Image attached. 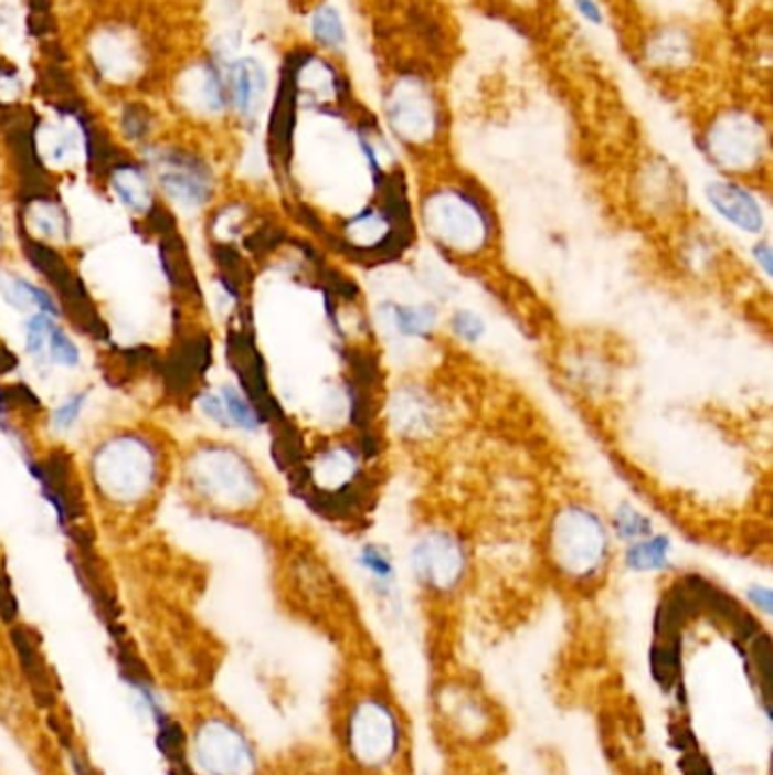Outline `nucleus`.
Masks as SVG:
<instances>
[{"label": "nucleus", "mask_w": 773, "mask_h": 775, "mask_svg": "<svg viewBox=\"0 0 773 775\" xmlns=\"http://www.w3.org/2000/svg\"><path fill=\"white\" fill-rule=\"evenodd\" d=\"M87 397H89V393H75L55 411V426L60 431H66L77 422V417L84 411V404H87Z\"/></svg>", "instance_id": "29"}, {"label": "nucleus", "mask_w": 773, "mask_h": 775, "mask_svg": "<svg viewBox=\"0 0 773 775\" xmlns=\"http://www.w3.org/2000/svg\"><path fill=\"white\" fill-rule=\"evenodd\" d=\"M452 329H454L456 336H460L465 340H477L486 331V325H484V320L477 314L458 311L452 318Z\"/></svg>", "instance_id": "30"}, {"label": "nucleus", "mask_w": 773, "mask_h": 775, "mask_svg": "<svg viewBox=\"0 0 773 775\" xmlns=\"http://www.w3.org/2000/svg\"><path fill=\"white\" fill-rule=\"evenodd\" d=\"M8 646L19 680L23 682L34 708L41 714H51L64 708L62 684L44 651V644H41V635L32 626L17 622L8 626Z\"/></svg>", "instance_id": "7"}, {"label": "nucleus", "mask_w": 773, "mask_h": 775, "mask_svg": "<svg viewBox=\"0 0 773 775\" xmlns=\"http://www.w3.org/2000/svg\"><path fill=\"white\" fill-rule=\"evenodd\" d=\"M184 721L189 762L200 775H264L260 744L223 703L200 697L189 705Z\"/></svg>", "instance_id": "2"}, {"label": "nucleus", "mask_w": 773, "mask_h": 775, "mask_svg": "<svg viewBox=\"0 0 773 775\" xmlns=\"http://www.w3.org/2000/svg\"><path fill=\"white\" fill-rule=\"evenodd\" d=\"M424 221L438 245L460 254L481 250L490 236L486 206L460 189H443L428 195Z\"/></svg>", "instance_id": "6"}, {"label": "nucleus", "mask_w": 773, "mask_h": 775, "mask_svg": "<svg viewBox=\"0 0 773 775\" xmlns=\"http://www.w3.org/2000/svg\"><path fill=\"white\" fill-rule=\"evenodd\" d=\"M184 484L200 503L227 514L252 510L264 497L252 463L223 443H202L187 456Z\"/></svg>", "instance_id": "3"}, {"label": "nucleus", "mask_w": 773, "mask_h": 775, "mask_svg": "<svg viewBox=\"0 0 773 775\" xmlns=\"http://www.w3.org/2000/svg\"><path fill=\"white\" fill-rule=\"evenodd\" d=\"M751 598L758 603V608L764 613V615H769L771 613V592L766 590V587H753L751 590Z\"/></svg>", "instance_id": "33"}, {"label": "nucleus", "mask_w": 773, "mask_h": 775, "mask_svg": "<svg viewBox=\"0 0 773 775\" xmlns=\"http://www.w3.org/2000/svg\"><path fill=\"white\" fill-rule=\"evenodd\" d=\"M161 241V258H163V270L170 282V286L184 293V297H198V282L195 273L191 266V258L187 254V247L178 234V230L166 232L159 236Z\"/></svg>", "instance_id": "16"}, {"label": "nucleus", "mask_w": 773, "mask_h": 775, "mask_svg": "<svg viewBox=\"0 0 773 775\" xmlns=\"http://www.w3.org/2000/svg\"><path fill=\"white\" fill-rule=\"evenodd\" d=\"M391 322L393 327L409 338L426 336L436 322V314L432 307H417V305H391Z\"/></svg>", "instance_id": "19"}, {"label": "nucleus", "mask_w": 773, "mask_h": 775, "mask_svg": "<svg viewBox=\"0 0 773 775\" xmlns=\"http://www.w3.org/2000/svg\"><path fill=\"white\" fill-rule=\"evenodd\" d=\"M391 118L395 123V127L400 129V132L404 137H417L420 132H424V129L428 127V123H432V116H428L426 112V105L415 98V96H404V98H398L393 109H391Z\"/></svg>", "instance_id": "20"}, {"label": "nucleus", "mask_w": 773, "mask_h": 775, "mask_svg": "<svg viewBox=\"0 0 773 775\" xmlns=\"http://www.w3.org/2000/svg\"><path fill=\"white\" fill-rule=\"evenodd\" d=\"M21 232L36 238V241H44V243L53 245L57 241L68 238L71 225H68L64 209L55 200H51L46 195H39L25 209Z\"/></svg>", "instance_id": "14"}, {"label": "nucleus", "mask_w": 773, "mask_h": 775, "mask_svg": "<svg viewBox=\"0 0 773 775\" xmlns=\"http://www.w3.org/2000/svg\"><path fill=\"white\" fill-rule=\"evenodd\" d=\"M227 359L230 365L234 368L241 385L243 395L252 402L256 413L268 420H275L279 415V406L275 397L271 395L268 388V376H266V365L264 359L256 350V342L250 331L245 329H232L227 336Z\"/></svg>", "instance_id": "10"}, {"label": "nucleus", "mask_w": 773, "mask_h": 775, "mask_svg": "<svg viewBox=\"0 0 773 775\" xmlns=\"http://www.w3.org/2000/svg\"><path fill=\"white\" fill-rule=\"evenodd\" d=\"M92 471L103 497L114 503L137 506L159 484L161 460L146 438L116 436L96 449Z\"/></svg>", "instance_id": "4"}, {"label": "nucleus", "mask_w": 773, "mask_h": 775, "mask_svg": "<svg viewBox=\"0 0 773 775\" xmlns=\"http://www.w3.org/2000/svg\"><path fill=\"white\" fill-rule=\"evenodd\" d=\"M268 89V77L264 66L256 60H241L232 71V96L241 116H254L260 112Z\"/></svg>", "instance_id": "15"}, {"label": "nucleus", "mask_w": 773, "mask_h": 775, "mask_svg": "<svg viewBox=\"0 0 773 775\" xmlns=\"http://www.w3.org/2000/svg\"><path fill=\"white\" fill-rule=\"evenodd\" d=\"M55 327V316L36 311L28 325H25V348L28 354L36 361V363H46L49 361V338L51 331Z\"/></svg>", "instance_id": "21"}, {"label": "nucleus", "mask_w": 773, "mask_h": 775, "mask_svg": "<svg viewBox=\"0 0 773 775\" xmlns=\"http://www.w3.org/2000/svg\"><path fill=\"white\" fill-rule=\"evenodd\" d=\"M152 732V744L163 762L166 771L187 766L189 762V732H187V721L182 714H178L173 708H168L159 716H155L150 723Z\"/></svg>", "instance_id": "13"}, {"label": "nucleus", "mask_w": 773, "mask_h": 775, "mask_svg": "<svg viewBox=\"0 0 773 775\" xmlns=\"http://www.w3.org/2000/svg\"><path fill=\"white\" fill-rule=\"evenodd\" d=\"M708 200L726 221L744 232H760L764 215L758 200L742 187L730 182H714L708 187Z\"/></svg>", "instance_id": "12"}, {"label": "nucleus", "mask_w": 773, "mask_h": 775, "mask_svg": "<svg viewBox=\"0 0 773 775\" xmlns=\"http://www.w3.org/2000/svg\"><path fill=\"white\" fill-rule=\"evenodd\" d=\"M615 529L622 538H628V540H642V538H649L652 533V522L644 517L642 512L624 506L617 517H615Z\"/></svg>", "instance_id": "27"}, {"label": "nucleus", "mask_w": 773, "mask_h": 775, "mask_svg": "<svg viewBox=\"0 0 773 775\" xmlns=\"http://www.w3.org/2000/svg\"><path fill=\"white\" fill-rule=\"evenodd\" d=\"M221 400H223V406L227 411V417H230V424L243 428V431H256L262 424V415L256 413V408L252 406V402L234 391L232 385H225L223 391H221Z\"/></svg>", "instance_id": "22"}, {"label": "nucleus", "mask_w": 773, "mask_h": 775, "mask_svg": "<svg viewBox=\"0 0 773 775\" xmlns=\"http://www.w3.org/2000/svg\"><path fill=\"white\" fill-rule=\"evenodd\" d=\"M109 180H112L114 193L127 209H133L135 213H148L155 206L148 176L139 166H133V163L116 166L112 170Z\"/></svg>", "instance_id": "17"}, {"label": "nucleus", "mask_w": 773, "mask_h": 775, "mask_svg": "<svg viewBox=\"0 0 773 775\" xmlns=\"http://www.w3.org/2000/svg\"><path fill=\"white\" fill-rule=\"evenodd\" d=\"M161 189L184 206H200L211 193V172L207 166L184 152H163L157 161Z\"/></svg>", "instance_id": "11"}, {"label": "nucleus", "mask_w": 773, "mask_h": 775, "mask_svg": "<svg viewBox=\"0 0 773 775\" xmlns=\"http://www.w3.org/2000/svg\"><path fill=\"white\" fill-rule=\"evenodd\" d=\"M338 740L346 760L361 775L395 771L406 753V723L395 701L368 689L354 697L338 723Z\"/></svg>", "instance_id": "1"}, {"label": "nucleus", "mask_w": 773, "mask_h": 775, "mask_svg": "<svg viewBox=\"0 0 773 775\" xmlns=\"http://www.w3.org/2000/svg\"><path fill=\"white\" fill-rule=\"evenodd\" d=\"M436 710L449 735L463 744L484 742L497 735V716L484 692L467 682L454 680L441 687Z\"/></svg>", "instance_id": "8"}, {"label": "nucleus", "mask_w": 773, "mask_h": 775, "mask_svg": "<svg viewBox=\"0 0 773 775\" xmlns=\"http://www.w3.org/2000/svg\"><path fill=\"white\" fill-rule=\"evenodd\" d=\"M314 34L320 43H325V46H331V49H338L346 43V28H342V21H340V14L325 6L316 12L314 17Z\"/></svg>", "instance_id": "23"}, {"label": "nucleus", "mask_w": 773, "mask_h": 775, "mask_svg": "<svg viewBox=\"0 0 773 775\" xmlns=\"http://www.w3.org/2000/svg\"><path fill=\"white\" fill-rule=\"evenodd\" d=\"M49 361L55 365H62V368H75L80 363L77 344L57 325L53 327L51 338H49Z\"/></svg>", "instance_id": "24"}, {"label": "nucleus", "mask_w": 773, "mask_h": 775, "mask_svg": "<svg viewBox=\"0 0 773 775\" xmlns=\"http://www.w3.org/2000/svg\"><path fill=\"white\" fill-rule=\"evenodd\" d=\"M669 560V540L665 535L642 538L626 549V565L635 572L663 570Z\"/></svg>", "instance_id": "18"}, {"label": "nucleus", "mask_w": 773, "mask_h": 775, "mask_svg": "<svg viewBox=\"0 0 773 775\" xmlns=\"http://www.w3.org/2000/svg\"><path fill=\"white\" fill-rule=\"evenodd\" d=\"M166 775H200V773L191 764H187V766H178V768H168Z\"/></svg>", "instance_id": "34"}, {"label": "nucleus", "mask_w": 773, "mask_h": 775, "mask_svg": "<svg viewBox=\"0 0 773 775\" xmlns=\"http://www.w3.org/2000/svg\"><path fill=\"white\" fill-rule=\"evenodd\" d=\"M3 406L8 411H19L23 415L41 413V400L32 393V388L25 383L3 388Z\"/></svg>", "instance_id": "26"}, {"label": "nucleus", "mask_w": 773, "mask_h": 775, "mask_svg": "<svg viewBox=\"0 0 773 775\" xmlns=\"http://www.w3.org/2000/svg\"><path fill=\"white\" fill-rule=\"evenodd\" d=\"M21 622V611H19V598L14 594V587H12V581L3 567V563H0V624H3L6 628Z\"/></svg>", "instance_id": "28"}, {"label": "nucleus", "mask_w": 773, "mask_h": 775, "mask_svg": "<svg viewBox=\"0 0 773 775\" xmlns=\"http://www.w3.org/2000/svg\"><path fill=\"white\" fill-rule=\"evenodd\" d=\"M6 238V232H3V225H0V241H3Z\"/></svg>", "instance_id": "35"}, {"label": "nucleus", "mask_w": 773, "mask_h": 775, "mask_svg": "<svg viewBox=\"0 0 773 775\" xmlns=\"http://www.w3.org/2000/svg\"><path fill=\"white\" fill-rule=\"evenodd\" d=\"M413 572L420 585L428 592L447 594L456 590L465 576L467 555L465 546L449 533H426L411 553Z\"/></svg>", "instance_id": "9"}, {"label": "nucleus", "mask_w": 773, "mask_h": 775, "mask_svg": "<svg viewBox=\"0 0 773 775\" xmlns=\"http://www.w3.org/2000/svg\"><path fill=\"white\" fill-rule=\"evenodd\" d=\"M361 565L366 567V572L377 581V585L379 587H385V585H389L391 583V578H393V560H391V555L389 553H385L383 549H379V546H366L363 549V553H361Z\"/></svg>", "instance_id": "25"}, {"label": "nucleus", "mask_w": 773, "mask_h": 775, "mask_svg": "<svg viewBox=\"0 0 773 775\" xmlns=\"http://www.w3.org/2000/svg\"><path fill=\"white\" fill-rule=\"evenodd\" d=\"M576 8L590 23L604 21V17H601V10H599V6L594 3V0H576Z\"/></svg>", "instance_id": "32"}, {"label": "nucleus", "mask_w": 773, "mask_h": 775, "mask_svg": "<svg viewBox=\"0 0 773 775\" xmlns=\"http://www.w3.org/2000/svg\"><path fill=\"white\" fill-rule=\"evenodd\" d=\"M200 408L204 411V415H209L216 424H221V426H232V424H230V417H227V411H225V406H223L221 395L204 393V395L200 397Z\"/></svg>", "instance_id": "31"}, {"label": "nucleus", "mask_w": 773, "mask_h": 775, "mask_svg": "<svg viewBox=\"0 0 773 775\" xmlns=\"http://www.w3.org/2000/svg\"><path fill=\"white\" fill-rule=\"evenodd\" d=\"M549 553L553 567L565 578L583 583L594 578L608 558V533L596 512L585 506H568L555 514Z\"/></svg>", "instance_id": "5"}]
</instances>
